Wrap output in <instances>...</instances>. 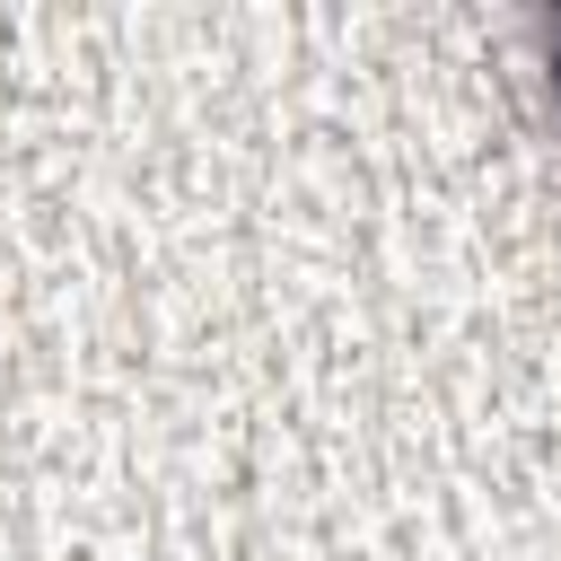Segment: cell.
<instances>
[{"label":"cell","instance_id":"obj_1","mask_svg":"<svg viewBox=\"0 0 561 561\" xmlns=\"http://www.w3.org/2000/svg\"><path fill=\"white\" fill-rule=\"evenodd\" d=\"M526 44H535V79H543V105H552V131H561V0L526 18Z\"/></svg>","mask_w":561,"mask_h":561}]
</instances>
